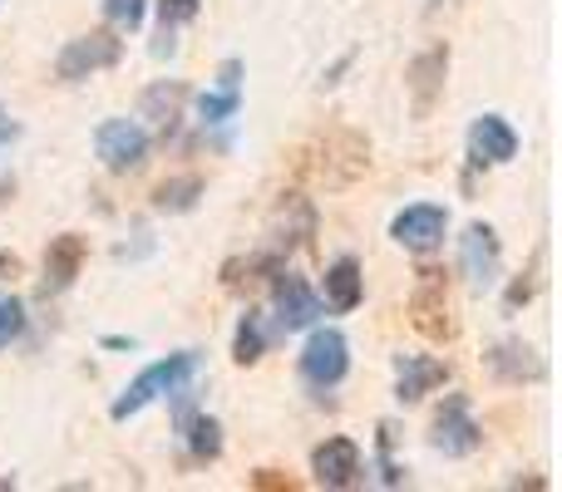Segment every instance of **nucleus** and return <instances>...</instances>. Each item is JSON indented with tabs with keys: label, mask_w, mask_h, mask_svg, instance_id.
Listing matches in <instances>:
<instances>
[{
	"label": "nucleus",
	"mask_w": 562,
	"mask_h": 492,
	"mask_svg": "<svg viewBox=\"0 0 562 492\" xmlns=\"http://www.w3.org/2000/svg\"><path fill=\"white\" fill-rule=\"evenodd\" d=\"M301 168H306L321 187H350L356 178H366L370 144L360 134H350V128H330V134H321L316 144L301 153Z\"/></svg>",
	"instance_id": "f257e3e1"
},
{
	"label": "nucleus",
	"mask_w": 562,
	"mask_h": 492,
	"mask_svg": "<svg viewBox=\"0 0 562 492\" xmlns=\"http://www.w3.org/2000/svg\"><path fill=\"white\" fill-rule=\"evenodd\" d=\"M198 375V355L193 350H183V355H168V359H158V365H148L144 375L134 379V385L124 389V394L114 399V409L109 414L124 424V419H134V414H144L154 399H164V394H183L188 389V379Z\"/></svg>",
	"instance_id": "f03ea898"
},
{
	"label": "nucleus",
	"mask_w": 562,
	"mask_h": 492,
	"mask_svg": "<svg viewBox=\"0 0 562 492\" xmlns=\"http://www.w3.org/2000/svg\"><path fill=\"white\" fill-rule=\"evenodd\" d=\"M409 325L425 340H449L454 335V316H449V281L439 266L415 271V290H409Z\"/></svg>",
	"instance_id": "7ed1b4c3"
},
{
	"label": "nucleus",
	"mask_w": 562,
	"mask_h": 492,
	"mask_svg": "<svg viewBox=\"0 0 562 492\" xmlns=\"http://www.w3.org/2000/svg\"><path fill=\"white\" fill-rule=\"evenodd\" d=\"M119 55H124V39H119L114 30H89V35L69 39V45L59 49L55 75L65 79V84H79V79L99 75V69H114Z\"/></svg>",
	"instance_id": "20e7f679"
},
{
	"label": "nucleus",
	"mask_w": 562,
	"mask_h": 492,
	"mask_svg": "<svg viewBox=\"0 0 562 492\" xmlns=\"http://www.w3.org/2000/svg\"><path fill=\"white\" fill-rule=\"evenodd\" d=\"M350 369V345L340 330H311L306 350H301V379L316 389H336Z\"/></svg>",
	"instance_id": "39448f33"
},
{
	"label": "nucleus",
	"mask_w": 562,
	"mask_h": 492,
	"mask_svg": "<svg viewBox=\"0 0 562 492\" xmlns=\"http://www.w3.org/2000/svg\"><path fill=\"white\" fill-rule=\"evenodd\" d=\"M429 444L439 448L445 458H469L479 444H484V428L474 424L469 414V399L464 394H449L435 414V428H429Z\"/></svg>",
	"instance_id": "423d86ee"
},
{
	"label": "nucleus",
	"mask_w": 562,
	"mask_h": 492,
	"mask_svg": "<svg viewBox=\"0 0 562 492\" xmlns=\"http://www.w3.org/2000/svg\"><path fill=\"white\" fill-rule=\"evenodd\" d=\"M94 148H99L109 173H134V168H144V158H148V134H144V124H134V118H104L94 134Z\"/></svg>",
	"instance_id": "0eeeda50"
},
{
	"label": "nucleus",
	"mask_w": 562,
	"mask_h": 492,
	"mask_svg": "<svg viewBox=\"0 0 562 492\" xmlns=\"http://www.w3.org/2000/svg\"><path fill=\"white\" fill-rule=\"evenodd\" d=\"M445 79H449V45H429L425 55L409 59L405 89H409V108H415V118L435 114V104L445 99Z\"/></svg>",
	"instance_id": "6e6552de"
},
{
	"label": "nucleus",
	"mask_w": 562,
	"mask_h": 492,
	"mask_svg": "<svg viewBox=\"0 0 562 492\" xmlns=\"http://www.w3.org/2000/svg\"><path fill=\"white\" fill-rule=\"evenodd\" d=\"M272 310H277V325L286 330V335H296V330H311L321 320V296L301 276H291V271L281 266L272 276Z\"/></svg>",
	"instance_id": "1a4fd4ad"
},
{
	"label": "nucleus",
	"mask_w": 562,
	"mask_h": 492,
	"mask_svg": "<svg viewBox=\"0 0 562 492\" xmlns=\"http://www.w3.org/2000/svg\"><path fill=\"white\" fill-rule=\"evenodd\" d=\"M445 232H449V213L435 203H415L405 213H395V222H390V237L405 251H415V256H429L435 247H445Z\"/></svg>",
	"instance_id": "9d476101"
},
{
	"label": "nucleus",
	"mask_w": 562,
	"mask_h": 492,
	"mask_svg": "<svg viewBox=\"0 0 562 492\" xmlns=\"http://www.w3.org/2000/svg\"><path fill=\"white\" fill-rule=\"evenodd\" d=\"M311 473H316L321 488H360L366 483V458L350 438H326L311 454Z\"/></svg>",
	"instance_id": "9b49d317"
},
{
	"label": "nucleus",
	"mask_w": 562,
	"mask_h": 492,
	"mask_svg": "<svg viewBox=\"0 0 562 492\" xmlns=\"http://www.w3.org/2000/svg\"><path fill=\"white\" fill-rule=\"evenodd\" d=\"M469 158L479 168H504L518 158V134L504 114H479L469 128Z\"/></svg>",
	"instance_id": "f8f14e48"
},
{
	"label": "nucleus",
	"mask_w": 562,
	"mask_h": 492,
	"mask_svg": "<svg viewBox=\"0 0 562 492\" xmlns=\"http://www.w3.org/2000/svg\"><path fill=\"white\" fill-rule=\"evenodd\" d=\"M484 365L498 385H538V379L548 375L543 359H538V350L524 345V340H498V345L484 355Z\"/></svg>",
	"instance_id": "ddd939ff"
},
{
	"label": "nucleus",
	"mask_w": 562,
	"mask_h": 492,
	"mask_svg": "<svg viewBox=\"0 0 562 492\" xmlns=\"http://www.w3.org/2000/svg\"><path fill=\"white\" fill-rule=\"evenodd\" d=\"M311 237H316V207H311V197L281 193V203L272 213V242H277V251L306 247Z\"/></svg>",
	"instance_id": "4468645a"
},
{
	"label": "nucleus",
	"mask_w": 562,
	"mask_h": 492,
	"mask_svg": "<svg viewBox=\"0 0 562 492\" xmlns=\"http://www.w3.org/2000/svg\"><path fill=\"white\" fill-rule=\"evenodd\" d=\"M85 256H89V242L79 232H59L55 242L45 247V290L49 296L75 286V276L85 271Z\"/></svg>",
	"instance_id": "2eb2a0df"
},
{
	"label": "nucleus",
	"mask_w": 562,
	"mask_h": 492,
	"mask_svg": "<svg viewBox=\"0 0 562 492\" xmlns=\"http://www.w3.org/2000/svg\"><path fill=\"white\" fill-rule=\"evenodd\" d=\"M459 266H464V276L474 286H488L498 276V237L488 222L464 227V237H459Z\"/></svg>",
	"instance_id": "dca6fc26"
},
{
	"label": "nucleus",
	"mask_w": 562,
	"mask_h": 492,
	"mask_svg": "<svg viewBox=\"0 0 562 492\" xmlns=\"http://www.w3.org/2000/svg\"><path fill=\"white\" fill-rule=\"evenodd\" d=\"M449 379V365L445 359H429V355H400L395 359V399L400 404H415L425 399L435 385Z\"/></svg>",
	"instance_id": "f3484780"
},
{
	"label": "nucleus",
	"mask_w": 562,
	"mask_h": 492,
	"mask_svg": "<svg viewBox=\"0 0 562 492\" xmlns=\"http://www.w3.org/2000/svg\"><path fill=\"white\" fill-rule=\"evenodd\" d=\"M281 266H286V261H281V251H252V256L227 261V266H223V286L233 290V296H247V290H257L262 281H272Z\"/></svg>",
	"instance_id": "a211bd4d"
},
{
	"label": "nucleus",
	"mask_w": 562,
	"mask_h": 492,
	"mask_svg": "<svg viewBox=\"0 0 562 492\" xmlns=\"http://www.w3.org/2000/svg\"><path fill=\"white\" fill-rule=\"evenodd\" d=\"M360 296H366V276H360V261L356 256H336L326 266V306L336 310V316H346V310L360 306Z\"/></svg>",
	"instance_id": "6ab92c4d"
},
{
	"label": "nucleus",
	"mask_w": 562,
	"mask_h": 492,
	"mask_svg": "<svg viewBox=\"0 0 562 492\" xmlns=\"http://www.w3.org/2000/svg\"><path fill=\"white\" fill-rule=\"evenodd\" d=\"M183 99L188 89L178 84V79H158V84L144 89V118H154V124H178V114H183Z\"/></svg>",
	"instance_id": "aec40b11"
},
{
	"label": "nucleus",
	"mask_w": 562,
	"mask_h": 492,
	"mask_svg": "<svg viewBox=\"0 0 562 492\" xmlns=\"http://www.w3.org/2000/svg\"><path fill=\"white\" fill-rule=\"evenodd\" d=\"M198 5H203V0H158V45H154V55H173L178 25H188V20L198 15Z\"/></svg>",
	"instance_id": "412c9836"
},
{
	"label": "nucleus",
	"mask_w": 562,
	"mask_h": 492,
	"mask_svg": "<svg viewBox=\"0 0 562 492\" xmlns=\"http://www.w3.org/2000/svg\"><path fill=\"white\" fill-rule=\"evenodd\" d=\"M198 197H203V178H168L164 187L154 193V207L158 213H193L198 207Z\"/></svg>",
	"instance_id": "4be33fe9"
},
{
	"label": "nucleus",
	"mask_w": 562,
	"mask_h": 492,
	"mask_svg": "<svg viewBox=\"0 0 562 492\" xmlns=\"http://www.w3.org/2000/svg\"><path fill=\"white\" fill-rule=\"evenodd\" d=\"M183 438L188 448H193L198 464H213L217 454H223V428H217V419H183Z\"/></svg>",
	"instance_id": "5701e85b"
},
{
	"label": "nucleus",
	"mask_w": 562,
	"mask_h": 492,
	"mask_svg": "<svg viewBox=\"0 0 562 492\" xmlns=\"http://www.w3.org/2000/svg\"><path fill=\"white\" fill-rule=\"evenodd\" d=\"M267 350V330H262V316L257 310H247L243 320H237V335H233V359L237 365H257Z\"/></svg>",
	"instance_id": "b1692460"
},
{
	"label": "nucleus",
	"mask_w": 562,
	"mask_h": 492,
	"mask_svg": "<svg viewBox=\"0 0 562 492\" xmlns=\"http://www.w3.org/2000/svg\"><path fill=\"white\" fill-rule=\"evenodd\" d=\"M237 108H243V94H237V89H217V94L198 99V114H203V124H227Z\"/></svg>",
	"instance_id": "393cba45"
},
{
	"label": "nucleus",
	"mask_w": 562,
	"mask_h": 492,
	"mask_svg": "<svg viewBox=\"0 0 562 492\" xmlns=\"http://www.w3.org/2000/svg\"><path fill=\"white\" fill-rule=\"evenodd\" d=\"M20 330H25V306H20V296H10V290H0V350H10L20 340Z\"/></svg>",
	"instance_id": "a878e982"
},
{
	"label": "nucleus",
	"mask_w": 562,
	"mask_h": 492,
	"mask_svg": "<svg viewBox=\"0 0 562 492\" xmlns=\"http://www.w3.org/2000/svg\"><path fill=\"white\" fill-rule=\"evenodd\" d=\"M144 10H148V0H104L109 25L124 30V35H134V30L144 25Z\"/></svg>",
	"instance_id": "bb28decb"
},
{
	"label": "nucleus",
	"mask_w": 562,
	"mask_h": 492,
	"mask_svg": "<svg viewBox=\"0 0 562 492\" xmlns=\"http://www.w3.org/2000/svg\"><path fill=\"white\" fill-rule=\"evenodd\" d=\"M528 300H533V271H528L524 281H514V286H508V310L528 306Z\"/></svg>",
	"instance_id": "cd10ccee"
},
{
	"label": "nucleus",
	"mask_w": 562,
	"mask_h": 492,
	"mask_svg": "<svg viewBox=\"0 0 562 492\" xmlns=\"http://www.w3.org/2000/svg\"><path fill=\"white\" fill-rule=\"evenodd\" d=\"M217 79H223V89H237V94H243V59H227Z\"/></svg>",
	"instance_id": "c85d7f7f"
},
{
	"label": "nucleus",
	"mask_w": 562,
	"mask_h": 492,
	"mask_svg": "<svg viewBox=\"0 0 562 492\" xmlns=\"http://www.w3.org/2000/svg\"><path fill=\"white\" fill-rule=\"evenodd\" d=\"M252 488H267V492H277V488H291V478H281L277 468H262V473L252 478Z\"/></svg>",
	"instance_id": "c756f323"
},
{
	"label": "nucleus",
	"mask_w": 562,
	"mask_h": 492,
	"mask_svg": "<svg viewBox=\"0 0 562 492\" xmlns=\"http://www.w3.org/2000/svg\"><path fill=\"white\" fill-rule=\"evenodd\" d=\"M15 138H20V124L5 114V108H0V148H10V144H15Z\"/></svg>",
	"instance_id": "7c9ffc66"
},
{
	"label": "nucleus",
	"mask_w": 562,
	"mask_h": 492,
	"mask_svg": "<svg viewBox=\"0 0 562 492\" xmlns=\"http://www.w3.org/2000/svg\"><path fill=\"white\" fill-rule=\"evenodd\" d=\"M10 197H15V178H5V173H0V207H5Z\"/></svg>",
	"instance_id": "2f4dec72"
},
{
	"label": "nucleus",
	"mask_w": 562,
	"mask_h": 492,
	"mask_svg": "<svg viewBox=\"0 0 562 492\" xmlns=\"http://www.w3.org/2000/svg\"><path fill=\"white\" fill-rule=\"evenodd\" d=\"M15 271H20V261H15V256H5V251H0V281H5V276H15Z\"/></svg>",
	"instance_id": "473e14b6"
}]
</instances>
